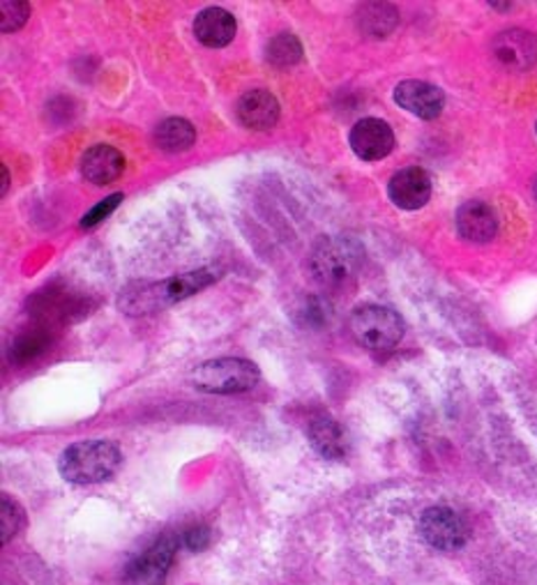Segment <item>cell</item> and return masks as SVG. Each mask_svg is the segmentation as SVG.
Wrapping results in <instances>:
<instances>
[{
    "mask_svg": "<svg viewBox=\"0 0 537 585\" xmlns=\"http://www.w3.org/2000/svg\"><path fill=\"white\" fill-rule=\"evenodd\" d=\"M365 259L363 247L351 238L332 236L323 238L314 245L310 268L316 282L327 289H340L348 284L351 279L361 270Z\"/></svg>",
    "mask_w": 537,
    "mask_h": 585,
    "instance_id": "obj_3",
    "label": "cell"
},
{
    "mask_svg": "<svg viewBox=\"0 0 537 585\" xmlns=\"http://www.w3.org/2000/svg\"><path fill=\"white\" fill-rule=\"evenodd\" d=\"M236 31H238L236 17L222 8H208L198 12V17L194 19L196 40L211 48H222L226 44H232Z\"/></svg>",
    "mask_w": 537,
    "mask_h": 585,
    "instance_id": "obj_16",
    "label": "cell"
},
{
    "mask_svg": "<svg viewBox=\"0 0 537 585\" xmlns=\"http://www.w3.org/2000/svg\"><path fill=\"white\" fill-rule=\"evenodd\" d=\"M363 19V29L369 31L376 37L388 35L395 23H397V12L390 6H367Z\"/></svg>",
    "mask_w": 537,
    "mask_h": 585,
    "instance_id": "obj_19",
    "label": "cell"
},
{
    "mask_svg": "<svg viewBox=\"0 0 537 585\" xmlns=\"http://www.w3.org/2000/svg\"><path fill=\"white\" fill-rule=\"evenodd\" d=\"M46 348V335L29 333L14 342L12 346V362H29Z\"/></svg>",
    "mask_w": 537,
    "mask_h": 585,
    "instance_id": "obj_22",
    "label": "cell"
},
{
    "mask_svg": "<svg viewBox=\"0 0 537 585\" xmlns=\"http://www.w3.org/2000/svg\"><path fill=\"white\" fill-rule=\"evenodd\" d=\"M388 196L401 210H420L431 198V177L425 169L411 166L393 175L388 183Z\"/></svg>",
    "mask_w": 537,
    "mask_h": 585,
    "instance_id": "obj_10",
    "label": "cell"
},
{
    "mask_svg": "<svg viewBox=\"0 0 537 585\" xmlns=\"http://www.w3.org/2000/svg\"><path fill=\"white\" fill-rule=\"evenodd\" d=\"M395 101L408 113H414L422 120H433L441 116L445 107V95L437 86L411 79V82H401L395 88Z\"/></svg>",
    "mask_w": 537,
    "mask_h": 585,
    "instance_id": "obj_9",
    "label": "cell"
},
{
    "mask_svg": "<svg viewBox=\"0 0 537 585\" xmlns=\"http://www.w3.org/2000/svg\"><path fill=\"white\" fill-rule=\"evenodd\" d=\"M196 130L185 118H167L155 130V145L164 152H185L194 145Z\"/></svg>",
    "mask_w": 537,
    "mask_h": 585,
    "instance_id": "obj_17",
    "label": "cell"
},
{
    "mask_svg": "<svg viewBox=\"0 0 537 585\" xmlns=\"http://www.w3.org/2000/svg\"><path fill=\"white\" fill-rule=\"evenodd\" d=\"M236 113L247 130L266 132V130H272L279 120V101L272 93L257 88L240 97Z\"/></svg>",
    "mask_w": 537,
    "mask_h": 585,
    "instance_id": "obj_13",
    "label": "cell"
},
{
    "mask_svg": "<svg viewBox=\"0 0 537 585\" xmlns=\"http://www.w3.org/2000/svg\"><path fill=\"white\" fill-rule=\"evenodd\" d=\"M31 17V6L25 0H6L0 3V31L12 33L19 31L21 25L29 21Z\"/></svg>",
    "mask_w": 537,
    "mask_h": 585,
    "instance_id": "obj_20",
    "label": "cell"
},
{
    "mask_svg": "<svg viewBox=\"0 0 537 585\" xmlns=\"http://www.w3.org/2000/svg\"><path fill=\"white\" fill-rule=\"evenodd\" d=\"M535 196H537V183H535Z\"/></svg>",
    "mask_w": 537,
    "mask_h": 585,
    "instance_id": "obj_26",
    "label": "cell"
},
{
    "mask_svg": "<svg viewBox=\"0 0 537 585\" xmlns=\"http://www.w3.org/2000/svg\"><path fill=\"white\" fill-rule=\"evenodd\" d=\"M420 535L422 540L437 551H459L464 549L471 538L469 521L452 507H429L420 517Z\"/></svg>",
    "mask_w": 537,
    "mask_h": 585,
    "instance_id": "obj_6",
    "label": "cell"
},
{
    "mask_svg": "<svg viewBox=\"0 0 537 585\" xmlns=\"http://www.w3.org/2000/svg\"><path fill=\"white\" fill-rule=\"evenodd\" d=\"M23 526V510L10 498H0V532H3V544H8Z\"/></svg>",
    "mask_w": 537,
    "mask_h": 585,
    "instance_id": "obj_21",
    "label": "cell"
},
{
    "mask_svg": "<svg viewBox=\"0 0 537 585\" xmlns=\"http://www.w3.org/2000/svg\"><path fill=\"white\" fill-rule=\"evenodd\" d=\"M125 158L114 145L99 143L84 152L82 158V175L93 185H109L122 175Z\"/></svg>",
    "mask_w": 537,
    "mask_h": 585,
    "instance_id": "obj_14",
    "label": "cell"
},
{
    "mask_svg": "<svg viewBox=\"0 0 537 585\" xmlns=\"http://www.w3.org/2000/svg\"><path fill=\"white\" fill-rule=\"evenodd\" d=\"M120 201H122V194H111V196H107L105 201H99L97 206H95L90 213L84 215V219H82V228H93V226H97L101 219H107V217L120 206Z\"/></svg>",
    "mask_w": 537,
    "mask_h": 585,
    "instance_id": "obj_24",
    "label": "cell"
},
{
    "mask_svg": "<svg viewBox=\"0 0 537 585\" xmlns=\"http://www.w3.org/2000/svg\"><path fill=\"white\" fill-rule=\"evenodd\" d=\"M494 56L503 67L524 72L537 63V37L522 29L505 31L494 40Z\"/></svg>",
    "mask_w": 537,
    "mask_h": 585,
    "instance_id": "obj_11",
    "label": "cell"
},
{
    "mask_svg": "<svg viewBox=\"0 0 537 585\" xmlns=\"http://www.w3.org/2000/svg\"><path fill=\"white\" fill-rule=\"evenodd\" d=\"M266 58L277 67L296 65L302 58V44L293 33H279L268 42Z\"/></svg>",
    "mask_w": 537,
    "mask_h": 585,
    "instance_id": "obj_18",
    "label": "cell"
},
{
    "mask_svg": "<svg viewBox=\"0 0 537 585\" xmlns=\"http://www.w3.org/2000/svg\"><path fill=\"white\" fill-rule=\"evenodd\" d=\"M348 143L353 152L365 162H376L388 158L395 148V132L386 120L365 118L353 124Z\"/></svg>",
    "mask_w": 537,
    "mask_h": 585,
    "instance_id": "obj_8",
    "label": "cell"
},
{
    "mask_svg": "<svg viewBox=\"0 0 537 585\" xmlns=\"http://www.w3.org/2000/svg\"><path fill=\"white\" fill-rule=\"evenodd\" d=\"M120 464L122 454L114 443L82 441L61 454L58 470L72 485H97V481L111 479Z\"/></svg>",
    "mask_w": 537,
    "mask_h": 585,
    "instance_id": "obj_2",
    "label": "cell"
},
{
    "mask_svg": "<svg viewBox=\"0 0 537 585\" xmlns=\"http://www.w3.org/2000/svg\"><path fill=\"white\" fill-rule=\"evenodd\" d=\"M307 438L312 447L330 462H340L348 454V434L344 426L330 415H319L307 426Z\"/></svg>",
    "mask_w": 537,
    "mask_h": 585,
    "instance_id": "obj_15",
    "label": "cell"
},
{
    "mask_svg": "<svg viewBox=\"0 0 537 585\" xmlns=\"http://www.w3.org/2000/svg\"><path fill=\"white\" fill-rule=\"evenodd\" d=\"M351 333L365 348L390 350L404 337V321L397 312L380 307V304H365L351 316Z\"/></svg>",
    "mask_w": 537,
    "mask_h": 585,
    "instance_id": "obj_5",
    "label": "cell"
},
{
    "mask_svg": "<svg viewBox=\"0 0 537 585\" xmlns=\"http://www.w3.org/2000/svg\"><path fill=\"white\" fill-rule=\"evenodd\" d=\"M259 367L243 358H219L194 369L192 383L208 394H238L259 383Z\"/></svg>",
    "mask_w": 537,
    "mask_h": 585,
    "instance_id": "obj_4",
    "label": "cell"
},
{
    "mask_svg": "<svg viewBox=\"0 0 537 585\" xmlns=\"http://www.w3.org/2000/svg\"><path fill=\"white\" fill-rule=\"evenodd\" d=\"M0 171H3V196L8 194V187H10V173L6 166H0Z\"/></svg>",
    "mask_w": 537,
    "mask_h": 585,
    "instance_id": "obj_25",
    "label": "cell"
},
{
    "mask_svg": "<svg viewBox=\"0 0 537 585\" xmlns=\"http://www.w3.org/2000/svg\"><path fill=\"white\" fill-rule=\"evenodd\" d=\"M217 277L219 274L215 270L203 268V270H194L187 274L164 279V282L137 284V286H130L120 293L118 304H120V310L127 314H150V312L169 307V304L192 297L194 293H198L206 286H211L213 282H217Z\"/></svg>",
    "mask_w": 537,
    "mask_h": 585,
    "instance_id": "obj_1",
    "label": "cell"
},
{
    "mask_svg": "<svg viewBox=\"0 0 537 585\" xmlns=\"http://www.w3.org/2000/svg\"><path fill=\"white\" fill-rule=\"evenodd\" d=\"M457 231L469 242L484 245L494 240V236L498 234V217L487 203L466 201L464 206L457 210Z\"/></svg>",
    "mask_w": 537,
    "mask_h": 585,
    "instance_id": "obj_12",
    "label": "cell"
},
{
    "mask_svg": "<svg viewBox=\"0 0 537 585\" xmlns=\"http://www.w3.org/2000/svg\"><path fill=\"white\" fill-rule=\"evenodd\" d=\"M178 546H183L181 535H164L155 540L135 557L125 572V578L132 585H162L169 567L173 565Z\"/></svg>",
    "mask_w": 537,
    "mask_h": 585,
    "instance_id": "obj_7",
    "label": "cell"
},
{
    "mask_svg": "<svg viewBox=\"0 0 537 585\" xmlns=\"http://www.w3.org/2000/svg\"><path fill=\"white\" fill-rule=\"evenodd\" d=\"M211 528L208 526H203V523H196V526H190L187 530H183V535H181V544L187 549V551H206L211 546Z\"/></svg>",
    "mask_w": 537,
    "mask_h": 585,
    "instance_id": "obj_23",
    "label": "cell"
}]
</instances>
